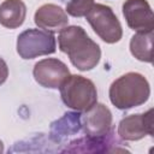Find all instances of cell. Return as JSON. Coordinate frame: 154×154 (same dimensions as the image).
Listing matches in <instances>:
<instances>
[{
    "label": "cell",
    "mask_w": 154,
    "mask_h": 154,
    "mask_svg": "<svg viewBox=\"0 0 154 154\" xmlns=\"http://www.w3.org/2000/svg\"><path fill=\"white\" fill-rule=\"evenodd\" d=\"M59 89L63 102L75 111L85 112L97 102L95 84L81 75H70Z\"/></svg>",
    "instance_id": "3"
},
{
    "label": "cell",
    "mask_w": 154,
    "mask_h": 154,
    "mask_svg": "<svg viewBox=\"0 0 154 154\" xmlns=\"http://www.w3.org/2000/svg\"><path fill=\"white\" fill-rule=\"evenodd\" d=\"M4 152V143L0 141V153H2Z\"/></svg>",
    "instance_id": "17"
},
{
    "label": "cell",
    "mask_w": 154,
    "mask_h": 154,
    "mask_svg": "<svg viewBox=\"0 0 154 154\" xmlns=\"http://www.w3.org/2000/svg\"><path fill=\"white\" fill-rule=\"evenodd\" d=\"M153 48V30L137 31L130 40V52L140 61L152 63Z\"/></svg>",
    "instance_id": "14"
},
{
    "label": "cell",
    "mask_w": 154,
    "mask_h": 154,
    "mask_svg": "<svg viewBox=\"0 0 154 154\" xmlns=\"http://www.w3.org/2000/svg\"><path fill=\"white\" fill-rule=\"evenodd\" d=\"M26 17L23 0H5L0 4V24L7 29L19 28Z\"/></svg>",
    "instance_id": "13"
},
{
    "label": "cell",
    "mask_w": 154,
    "mask_h": 154,
    "mask_svg": "<svg viewBox=\"0 0 154 154\" xmlns=\"http://www.w3.org/2000/svg\"><path fill=\"white\" fill-rule=\"evenodd\" d=\"M32 75L41 87L58 89L71 73L61 60L57 58H46L34 65Z\"/></svg>",
    "instance_id": "6"
},
{
    "label": "cell",
    "mask_w": 154,
    "mask_h": 154,
    "mask_svg": "<svg viewBox=\"0 0 154 154\" xmlns=\"http://www.w3.org/2000/svg\"><path fill=\"white\" fill-rule=\"evenodd\" d=\"M7 77H8V66L6 61L2 58H0V85L6 82Z\"/></svg>",
    "instance_id": "16"
},
{
    "label": "cell",
    "mask_w": 154,
    "mask_h": 154,
    "mask_svg": "<svg viewBox=\"0 0 154 154\" xmlns=\"http://www.w3.org/2000/svg\"><path fill=\"white\" fill-rule=\"evenodd\" d=\"M94 4V0H69L66 2V13L77 18L85 17Z\"/></svg>",
    "instance_id": "15"
},
{
    "label": "cell",
    "mask_w": 154,
    "mask_h": 154,
    "mask_svg": "<svg viewBox=\"0 0 154 154\" xmlns=\"http://www.w3.org/2000/svg\"><path fill=\"white\" fill-rule=\"evenodd\" d=\"M82 128V114L77 112H66L61 118L54 120L49 128V137L54 142H60L65 137L77 134Z\"/></svg>",
    "instance_id": "12"
},
{
    "label": "cell",
    "mask_w": 154,
    "mask_h": 154,
    "mask_svg": "<svg viewBox=\"0 0 154 154\" xmlns=\"http://www.w3.org/2000/svg\"><path fill=\"white\" fill-rule=\"evenodd\" d=\"M61 1H66V0H61Z\"/></svg>",
    "instance_id": "18"
},
{
    "label": "cell",
    "mask_w": 154,
    "mask_h": 154,
    "mask_svg": "<svg viewBox=\"0 0 154 154\" xmlns=\"http://www.w3.org/2000/svg\"><path fill=\"white\" fill-rule=\"evenodd\" d=\"M87 20L94 32L106 43H116L123 36L122 24L109 6L94 4L87 13Z\"/></svg>",
    "instance_id": "5"
},
{
    "label": "cell",
    "mask_w": 154,
    "mask_h": 154,
    "mask_svg": "<svg viewBox=\"0 0 154 154\" xmlns=\"http://www.w3.org/2000/svg\"><path fill=\"white\" fill-rule=\"evenodd\" d=\"M117 132L124 141H138L147 135L153 136V109L124 117L118 124Z\"/></svg>",
    "instance_id": "7"
},
{
    "label": "cell",
    "mask_w": 154,
    "mask_h": 154,
    "mask_svg": "<svg viewBox=\"0 0 154 154\" xmlns=\"http://www.w3.org/2000/svg\"><path fill=\"white\" fill-rule=\"evenodd\" d=\"M57 51L55 37L42 29H26L17 37V53L22 59H34L53 54Z\"/></svg>",
    "instance_id": "4"
},
{
    "label": "cell",
    "mask_w": 154,
    "mask_h": 154,
    "mask_svg": "<svg viewBox=\"0 0 154 154\" xmlns=\"http://www.w3.org/2000/svg\"><path fill=\"white\" fill-rule=\"evenodd\" d=\"M82 128L88 136H102L112 130V113L103 103H95L82 116Z\"/></svg>",
    "instance_id": "10"
},
{
    "label": "cell",
    "mask_w": 154,
    "mask_h": 154,
    "mask_svg": "<svg viewBox=\"0 0 154 154\" xmlns=\"http://www.w3.org/2000/svg\"><path fill=\"white\" fill-rule=\"evenodd\" d=\"M59 49L67 54L71 64L79 71L93 70L101 59L100 46L79 25L64 28L58 36Z\"/></svg>",
    "instance_id": "1"
},
{
    "label": "cell",
    "mask_w": 154,
    "mask_h": 154,
    "mask_svg": "<svg viewBox=\"0 0 154 154\" xmlns=\"http://www.w3.org/2000/svg\"><path fill=\"white\" fill-rule=\"evenodd\" d=\"M108 95L114 107L120 111H126L148 101L150 85L143 75L128 72L112 82Z\"/></svg>",
    "instance_id": "2"
},
{
    "label": "cell",
    "mask_w": 154,
    "mask_h": 154,
    "mask_svg": "<svg viewBox=\"0 0 154 154\" xmlns=\"http://www.w3.org/2000/svg\"><path fill=\"white\" fill-rule=\"evenodd\" d=\"M123 16L128 26L135 31H152L154 29V14L147 0H125Z\"/></svg>",
    "instance_id": "8"
},
{
    "label": "cell",
    "mask_w": 154,
    "mask_h": 154,
    "mask_svg": "<svg viewBox=\"0 0 154 154\" xmlns=\"http://www.w3.org/2000/svg\"><path fill=\"white\" fill-rule=\"evenodd\" d=\"M35 24L52 34L60 32L69 24V17L65 10L54 4H45L40 6L34 16Z\"/></svg>",
    "instance_id": "11"
},
{
    "label": "cell",
    "mask_w": 154,
    "mask_h": 154,
    "mask_svg": "<svg viewBox=\"0 0 154 154\" xmlns=\"http://www.w3.org/2000/svg\"><path fill=\"white\" fill-rule=\"evenodd\" d=\"M122 142L114 136L113 130L102 136H85L77 138L69 143L61 152L67 153H105V152H117V146Z\"/></svg>",
    "instance_id": "9"
}]
</instances>
